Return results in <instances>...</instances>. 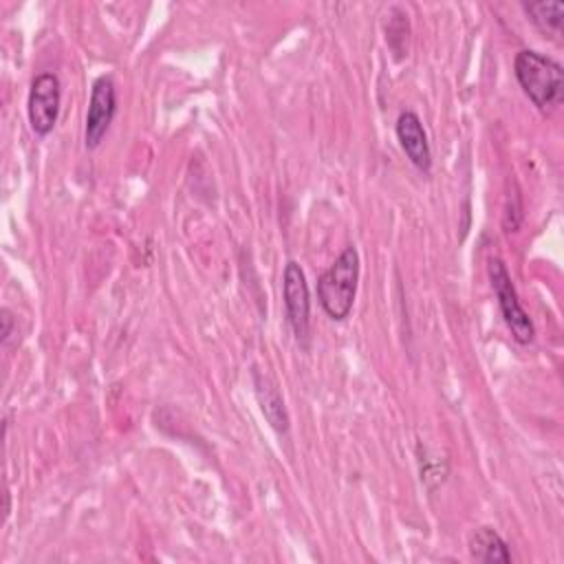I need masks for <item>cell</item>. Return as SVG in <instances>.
Wrapping results in <instances>:
<instances>
[{"label":"cell","mask_w":564,"mask_h":564,"mask_svg":"<svg viewBox=\"0 0 564 564\" xmlns=\"http://www.w3.org/2000/svg\"><path fill=\"white\" fill-rule=\"evenodd\" d=\"M357 282H359V253L350 245L337 256V260L317 280V297L330 319L341 322L350 315L355 304Z\"/></svg>","instance_id":"1"},{"label":"cell","mask_w":564,"mask_h":564,"mask_svg":"<svg viewBox=\"0 0 564 564\" xmlns=\"http://www.w3.org/2000/svg\"><path fill=\"white\" fill-rule=\"evenodd\" d=\"M513 73L524 95L540 108L555 106L562 99L564 70L560 62L538 51L524 48L513 59Z\"/></svg>","instance_id":"2"},{"label":"cell","mask_w":564,"mask_h":564,"mask_svg":"<svg viewBox=\"0 0 564 564\" xmlns=\"http://www.w3.org/2000/svg\"><path fill=\"white\" fill-rule=\"evenodd\" d=\"M487 273H489V282L494 286V293L498 297L500 313H502L505 324L509 326L513 339L520 341V344L533 341V335H535L533 322H531L529 313L522 308V304L518 300L516 286L511 282V275H509L505 262L500 258H491L489 264H487Z\"/></svg>","instance_id":"3"},{"label":"cell","mask_w":564,"mask_h":564,"mask_svg":"<svg viewBox=\"0 0 564 564\" xmlns=\"http://www.w3.org/2000/svg\"><path fill=\"white\" fill-rule=\"evenodd\" d=\"M282 297L286 308V322L297 341L306 346L308 341V322H311V295L302 267L295 260L284 264L282 273Z\"/></svg>","instance_id":"4"},{"label":"cell","mask_w":564,"mask_h":564,"mask_svg":"<svg viewBox=\"0 0 564 564\" xmlns=\"http://www.w3.org/2000/svg\"><path fill=\"white\" fill-rule=\"evenodd\" d=\"M59 101H62V90H59L57 75L53 73L35 75L29 88V99H26L29 123L35 134L46 137L55 128V121L59 115Z\"/></svg>","instance_id":"5"},{"label":"cell","mask_w":564,"mask_h":564,"mask_svg":"<svg viewBox=\"0 0 564 564\" xmlns=\"http://www.w3.org/2000/svg\"><path fill=\"white\" fill-rule=\"evenodd\" d=\"M117 110V90H115V82L108 75H101L93 82L90 88V101H88V110H86V126H84V141L86 148L93 150L101 143V139L106 137L112 117Z\"/></svg>","instance_id":"6"},{"label":"cell","mask_w":564,"mask_h":564,"mask_svg":"<svg viewBox=\"0 0 564 564\" xmlns=\"http://www.w3.org/2000/svg\"><path fill=\"white\" fill-rule=\"evenodd\" d=\"M394 132H397L399 145L405 152V156L410 159V163L414 167H419L421 172H430L432 150H430L427 134H425V128H423L419 115L412 110H403L397 119Z\"/></svg>","instance_id":"7"},{"label":"cell","mask_w":564,"mask_h":564,"mask_svg":"<svg viewBox=\"0 0 564 564\" xmlns=\"http://www.w3.org/2000/svg\"><path fill=\"white\" fill-rule=\"evenodd\" d=\"M253 383H256V397L260 401V410L267 416L269 425L275 432L284 434L289 430V414L278 386L267 375H260L258 370H253Z\"/></svg>","instance_id":"8"},{"label":"cell","mask_w":564,"mask_h":564,"mask_svg":"<svg viewBox=\"0 0 564 564\" xmlns=\"http://www.w3.org/2000/svg\"><path fill=\"white\" fill-rule=\"evenodd\" d=\"M469 555L478 562H511V553L507 542L502 540V535L498 531H494L491 527H480L476 529V533L469 538Z\"/></svg>","instance_id":"9"},{"label":"cell","mask_w":564,"mask_h":564,"mask_svg":"<svg viewBox=\"0 0 564 564\" xmlns=\"http://www.w3.org/2000/svg\"><path fill=\"white\" fill-rule=\"evenodd\" d=\"M524 11L531 18V22L544 31V33H555L560 35L562 20H564V4L562 2H524Z\"/></svg>","instance_id":"10"},{"label":"cell","mask_w":564,"mask_h":564,"mask_svg":"<svg viewBox=\"0 0 564 564\" xmlns=\"http://www.w3.org/2000/svg\"><path fill=\"white\" fill-rule=\"evenodd\" d=\"M0 319H2V344H7L9 341V337H11V330H13V315H11V311L9 308H2L0 311Z\"/></svg>","instance_id":"11"}]
</instances>
